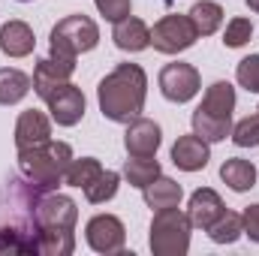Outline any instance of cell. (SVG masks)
<instances>
[{
  "instance_id": "1",
  "label": "cell",
  "mask_w": 259,
  "mask_h": 256,
  "mask_svg": "<svg viewBox=\"0 0 259 256\" xmlns=\"http://www.w3.org/2000/svg\"><path fill=\"white\" fill-rule=\"evenodd\" d=\"M148 100V72L139 64H118L97 84V103L106 121L130 124L145 112Z\"/></svg>"
},
{
  "instance_id": "2",
  "label": "cell",
  "mask_w": 259,
  "mask_h": 256,
  "mask_svg": "<svg viewBox=\"0 0 259 256\" xmlns=\"http://www.w3.org/2000/svg\"><path fill=\"white\" fill-rule=\"evenodd\" d=\"M72 163V148L69 142H42L33 148L18 151V172L24 181H30L36 190H58L64 184L66 166Z\"/></svg>"
},
{
  "instance_id": "3",
  "label": "cell",
  "mask_w": 259,
  "mask_h": 256,
  "mask_svg": "<svg viewBox=\"0 0 259 256\" xmlns=\"http://www.w3.org/2000/svg\"><path fill=\"white\" fill-rule=\"evenodd\" d=\"M148 247L154 256H184L190 250V232L193 223L187 217V211L181 208H163L154 211L151 229H148Z\"/></svg>"
},
{
  "instance_id": "4",
  "label": "cell",
  "mask_w": 259,
  "mask_h": 256,
  "mask_svg": "<svg viewBox=\"0 0 259 256\" xmlns=\"http://www.w3.org/2000/svg\"><path fill=\"white\" fill-rule=\"evenodd\" d=\"M97 42H100V27L91 15L81 12L61 18L49 33V49L64 58H78L84 52H94Z\"/></svg>"
},
{
  "instance_id": "5",
  "label": "cell",
  "mask_w": 259,
  "mask_h": 256,
  "mask_svg": "<svg viewBox=\"0 0 259 256\" xmlns=\"http://www.w3.org/2000/svg\"><path fill=\"white\" fill-rule=\"evenodd\" d=\"M196 39H199V33H196L187 12H169L151 27V46L160 55H181V52L193 49Z\"/></svg>"
},
{
  "instance_id": "6",
  "label": "cell",
  "mask_w": 259,
  "mask_h": 256,
  "mask_svg": "<svg viewBox=\"0 0 259 256\" xmlns=\"http://www.w3.org/2000/svg\"><path fill=\"white\" fill-rule=\"evenodd\" d=\"M33 220H36V229H75L78 205L66 193L39 190L33 196Z\"/></svg>"
},
{
  "instance_id": "7",
  "label": "cell",
  "mask_w": 259,
  "mask_h": 256,
  "mask_svg": "<svg viewBox=\"0 0 259 256\" xmlns=\"http://www.w3.org/2000/svg\"><path fill=\"white\" fill-rule=\"evenodd\" d=\"M157 84H160V94L181 106V103H190L196 94L202 91V75L193 64H184V61H175V64H166L157 75Z\"/></svg>"
},
{
  "instance_id": "8",
  "label": "cell",
  "mask_w": 259,
  "mask_h": 256,
  "mask_svg": "<svg viewBox=\"0 0 259 256\" xmlns=\"http://www.w3.org/2000/svg\"><path fill=\"white\" fill-rule=\"evenodd\" d=\"M84 241L94 253H121L127 244V226L115 214H94L84 226Z\"/></svg>"
},
{
  "instance_id": "9",
  "label": "cell",
  "mask_w": 259,
  "mask_h": 256,
  "mask_svg": "<svg viewBox=\"0 0 259 256\" xmlns=\"http://www.w3.org/2000/svg\"><path fill=\"white\" fill-rule=\"evenodd\" d=\"M75 72V58H64V55H55L49 52V58H39L33 66V94L39 100H49L58 88H64L66 81L72 78Z\"/></svg>"
},
{
  "instance_id": "10",
  "label": "cell",
  "mask_w": 259,
  "mask_h": 256,
  "mask_svg": "<svg viewBox=\"0 0 259 256\" xmlns=\"http://www.w3.org/2000/svg\"><path fill=\"white\" fill-rule=\"evenodd\" d=\"M49 115L58 127H75L81 118H84V109H88V100L81 94V88H75L72 81H66L64 88H58L49 100Z\"/></svg>"
},
{
  "instance_id": "11",
  "label": "cell",
  "mask_w": 259,
  "mask_h": 256,
  "mask_svg": "<svg viewBox=\"0 0 259 256\" xmlns=\"http://www.w3.org/2000/svg\"><path fill=\"white\" fill-rule=\"evenodd\" d=\"M163 145V130L151 118H133L124 133V148L130 157H157V148Z\"/></svg>"
},
{
  "instance_id": "12",
  "label": "cell",
  "mask_w": 259,
  "mask_h": 256,
  "mask_svg": "<svg viewBox=\"0 0 259 256\" xmlns=\"http://www.w3.org/2000/svg\"><path fill=\"white\" fill-rule=\"evenodd\" d=\"M169 157H172L175 169H181V172H202L208 166V160H211V145L202 136L187 133V136H178Z\"/></svg>"
},
{
  "instance_id": "13",
  "label": "cell",
  "mask_w": 259,
  "mask_h": 256,
  "mask_svg": "<svg viewBox=\"0 0 259 256\" xmlns=\"http://www.w3.org/2000/svg\"><path fill=\"white\" fill-rule=\"evenodd\" d=\"M33 49H36V33H33V27L27 21L9 18V21L0 24V52L6 58H15L18 61V58L33 55Z\"/></svg>"
},
{
  "instance_id": "14",
  "label": "cell",
  "mask_w": 259,
  "mask_h": 256,
  "mask_svg": "<svg viewBox=\"0 0 259 256\" xmlns=\"http://www.w3.org/2000/svg\"><path fill=\"white\" fill-rule=\"evenodd\" d=\"M223 211H226V205H223V199H220V193H217V190H211V187H199V190L190 193L187 217H190L193 229L208 232V229H211V223H214Z\"/></svg>"
},
{
  "instance_id": "15",
  "label": "cell",
  "mask_w": 259,
  "mask_h": 256,
  "mask_svg": "<svg viewBox=\"0 0 259 256\" xmlns=\"http://www.w3.org/2000/svg\"><path fill=\"white\" fill-rule=\"evenodd\" d=\"M52 115L46 112H36V109H27L18 115L15 121V148H33V145H42L52 139Z\"/></svg>"
},
{
  "instance_id": "16",
  "label": "cell",
  "mask_w": 259,
  "mask_h": 256,
  "mask_svg": "<svg viewBox=\"0 0 259 256\" xmlns=\"http://www.w3.org/2000/svg\"><path fill=\"white\" fill-rule=\"evenodd\" d=\"M112 42H115L121 52H127V55H139V52L151 49V27H148L142 18H136V15L130 12L127 18L115 21V27H112Z\"/></svg>"
},
{
  "instance_id": "17",
  "label": "cell",
  "mask_w": 259,
  "mask_h": 256,
  "mask_svg": "<svg viewBox=\"0 0 259 256\" xmlns=\"http://www.w3.org/2000/svg\"><path fill=\"white\" fill-rule=\"evenodd\" d=\"M142 196H145V205H148L151 211H163V208H178L181 199H184V190H181L178 181L160 175V178H154V181L142 190Z\"/></svg>"
},
{
  "instance_id": "18",
  "label": "cell",
  "mask_w": 259,
  "mask_h": 256,
  "mask_svg": "<svg viewBox=\"0 0 259 256\" xmlns=\"http://www.w3.org/2000/svg\"><path fill=\"white\" fill-rule=\"evenodd\" d=\"M220 181L235 193H247L256 187V166L244 157H229L220 166Z\"/></svg>"
},
{
  "instance_id": "19",
  "label": "cell",
  "mask_w": 259,
  "mask_h": 256,
  "mask_svg": "<svg viewBox=\"0 0 259 256\" xmlns=\"http://www.w3.org/2000/svg\"><path fill=\"white\" fill-rule=\"evenodd\" d=\"M199 109L208 112V115H217V118H232V112H235V88L229 81H223V78L211 81L205 88V97H202Z\"/></svg>"
},
{
  "instance_id": "20",
  "label": "cell",
  "mask_w": 259,
  "mask_h": 256,
  "mask_svg": "<svg viewBox=\"0 0 259 256\" xmlns=\"http://www.w3.org/2000/svg\"><path fill=\"white\" fill-rule=\"evenodd\" d=\"M33 81L18 66H0V106H18L30 94Z\"/></svg>"
},
{
  "instance_id": "21",
  "label": "cell",
  "mask_w": 259,
  "mask_h": 256,
  "mask_svg": "<svg viewBox=\"0 0 259 256\" xmlns=\"http://www.w3.org/2000/svg\"><path fill=\"white\" fill-rule=\"evenodd\" d=\"M190 124H193V133L202 136L208 145L211 142H226V136L232 133V118H217V115H208L196 106V112L190 115Z\"/></svg>"
},
{
  "instance_id": "22",
  "label": "cell",
  "mask_w": 259,
  "mask_h": 256,
  "mask_svg": "<svg viewBox=\"0 0 259 256\" xmlns=\"http://www.w3.org/2000/svg\"><path fill=\"white\" fill-rule=\"evenodd\" d=\"M187 15H190V21H193L199 36H211V33H217L223 27V6L214 3V0H199V3H193Z\"/></svg>"
},
{
  "instance_id": "23",
  "label": "cell",
  "mask_w": 259,
  "mask_h": 256,
  "mask_svg": "<svg viewBox=\"0 0 259 256\" xmlns=\"http://www.w3.org/2000/svg\"><path fill=\"white\" fill-rule=\"evenodd\" d=\"M160 175H163V169H160L157 157H127V163H124V178L136 190H145Z\"/></svg>"
},
{
  "instance_id": "24",
  "label": "cell",
  "mask_w": 259,
  "mask_h": 256,
  "mask_svg": "<svg viewBox=\"0 0 259 256\" xmlns=\"http://www.w3.org/2000/svg\"><path fill=\"white\" fill-rule=\"evenodd\" d=\"M241 235H244V220H241L238 211H229V208H226V211L211 223V229H208V238H211L214 244H235Z\"/></svg>"
},
{
  "instance_id": "25",
  "label": "cell",
  "mask_w": 259,
  "mask_h": 256,
  "mask_svg": "<svg viewBox=\"0 0 259 256\" xmlns=\"http://www.w3.org/2000/svg\"><path fill=\"white\" fill-rule=\"evenodd\" d=\"M118 187H121V175H118L115 169H103V172L84 187V199H88L91 205H106V202H112V199L118 196Z\"/></svg>"
},
{
  "instance_id": "26",
  "label": "cell",
  "mask_w": 259,
  "mask_h": 256,
  "mask_svg": "<svg viewBox=\"0 0 259 256\" xmlns=\"http://www.w3.org/2000/svg\"><path fill=\"white\" fill-rule=\"evenodd\" d=\"M103 172V163L97 157H72V163L66 166V175H64V184L66 187H75V190H84L97 175Z\"/></svg>"
},
{
  "instance_id": "27",
  "label": "cell",
  "mask_w": 259,
  "mask_h": 256,
  "mask_svg": "<svg viewBox=\"0 0 259 256\" xmlns=\"http://www.w3.org/2000/svg\"><path fill=\"white\" fill-rule=\"evenodd\" d=\"M75 250L72 229H39V256H69Z\"/></svg>"
},
{
  "instance_id": "28",
  "label": "cell",
  "mask_w": 259,
  "mask_h": 256,
  "mask_svg": "<svg viewBox=\"0 0 259 256\" xmlns=\"http://www.w3.org/2000/svg\"><path fill=\"white\" fill-rule=\"evenodd\" d=\"M250 36H253V24H250V18L235 15V18H229V21H226L223 46H226V49H241V46H247V42H250Z\"/></svg>"
},
{
  "instance_id": "29",
  "label": "cell",
  "mask_w": 259,
  "mask_h": 256,
  "mask_svg": "<svg viewBox=\"0 0 259 256\" xmlns=\"http://www.w3.org/2000/svg\"><path fill=\"white\" fill-rule=\"evenodd\" d=\"M229 139H232L238 148H259V112L241 118L238 124H232Z\"/></svg>"
},
{
  "instance_id": "30",
  "label": "cell",
  "mask_w": 259,
  "mask_h": 256,
  "mask_svg": "<svg viewBox=\"0 0 259 256\" xmlns=\"http://www.w3.org/2000/svg\"><path fill=\"white\" fill-rule=\"evenodd\" d=\"M235 81L247 91V94H259V55H247L235 66Z\"/></svg>"
},
{
  "instance_id": "31",
  "label": "cell",
  "mask_w": 259,
  "mask_h": 256,
  "mask_svg": "<svg viewBox=\"0 0 259 256\" xmlns=\"http://www.w3.org/2000/svg\"><path fill=\"white\" fill-rule=\"evenodd\" d=\"M94 6L100 9V15L106 18V21H121V18H127L130 12H133V0H94Z\"/></svg>"
},
{
  "instance_id": "32",
  "label": "cell",
  "mask_w": 259,
  "mask_h": 256,
  "mask_svg": "<svg viewBox=\"0 0 259 256\" xmlns=\"http://www.w3.org/2000/svg\"><path fill=\"white\" fill-rule=\"evenodd\" d=\"M241 220H244V235L259 244V202L256 205H247L244 211H241Z\"/></svg>"
},
{
  "instance_id": "33",
  "label": "cell",
  "mask_w": 259,
  "mask_h": 256,
  "mask_svg": "<svg viewBox=\"0 0 259 256\" xmlns=\"http://www.w3.org/2000/svg\"><path fill=\"white\" fill-rule=\"evenodd\" d=\"M244 3L250 6V12H256V15H259V0H244Z\"/></svg>"
},
{
  "instance_id": "34",
  "label": "cell",
  "mask_w": 259,
  "mask_h": 256,
  "mask_svg": "<svg viewBox=\"0 0 259 256\" xmlns=\"http://www.w3.org/2000/svg\"><path fill=\"white\" fill-rule=\"evenodd\" d=\"M15 3H33V0H15Z\"/></svg>"
},
{
  "instance_id": "35",
  "label": "cell",
  "mask_w": 259,
  "mask_h": 256,
  "mask_svg": "<svg viewBox=\"0 0 259 256\" xmlns=\"http://www.w3.org/2000/svg\"><path fill=\"white\" fill-rule=\"evenodd\" d=\"M256 112H259V106H256Z\"/></svg>"
}]
</instances>
